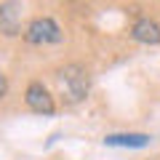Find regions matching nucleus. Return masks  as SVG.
Segmentation results:
<instances>
[{"instance_id":"nucleus-1","label":"nucleus","mask_w":160,"mask_h":160,"mask_svg":"<svg viewBox=\"0 0 160 160\" xmlns=\"http://www.w3.org/2000/svg\"><path fill=\"white\" fill-rule=\"evenodd\" d=\"M59 93H62L64 104H78L86 99L88 93V72L80 64H67L59 69Z\"/></svg>"},{"instance_id":"nucleus-2","label":"nucleus","mask_w":160,"mask_h":160,"mask_svg":"<svg viewBox=\"0 0 160 160\" xmlns=\"http://www.w3.org/2000/svg\"><path fill=\"white\" fill-rule=\"evenodd\" d=\"M24 40L32 46H46V43H59L62 40V29L53 19H35L24 32Z\"/></svg>"},{"instance_id":"nucleus-3","label":"nucleus","mask_w":160,"mask_h":160,"mask_svg":"<svg viewBox=\"0 0 160 160\" xmlns=\"http://www.w3.org/2000/svg\"><path fill=\"white\" fill-rule=\"evenodd\" d=\"M24 99H27V107L32 109V112H38V115H53V109H56L53 96L46 91L43 83H29Z\"/></svg>"},{"instance_id":"nucleus-4","label":"nucleus","mask_w":160,"mask_h":160,"mask_svg":"<svg viewBox=\"0 0 160 160\" xmlns=\"http://www.w3.org/2000/svg\"><path fill=\"white\" fill-rule=\"evenodd\" d=\"M131 38L136 43H144V46H158L160 43V24L152 22V19H139L131 29Z\"/></svg>"},{"instance_id":"nucleus-5","label":"nucleus","mask_w":160,"mask_h":160,"mask_svg":"<svg viewBox=\"0 0 160 160\" xmlns=\"http://www.w3.org/2000/svg\"><path fill=\"white\" fill-rule=\"evenodd\" d=\"M107 147H128V149H142L149 144V136L147 133H109L104 139Z\"/></svg>"},{"instance_id":"nucleus-6","label":"nucleus","mask_w":160,"mask_h":160,"mask_svg":"<svg viewBox=\"0 0 160 160\" xmlns=\"http://www.w3.org/2000/svg\"><path fill=\"white\" fill-rule=\"evenodd\" d=\"M0 29L6 35H19V11L16 3H3L0 6Z\"/></svg>"},{"instance_id":"nucleus-7","label":"nucleus","mask_w":160,"mask_h":160,"mask_svg":"<svg viewBox=\"0 0 160 160\" xmlns=\"http://www.w3.org/2000/svg\"><path fill=\"white\" fill-rule=\"evenodd\" d=\"M6 91H8V83H6V78H3V75H0V99L6 96Z\"/></svg>"}]
</instances>
